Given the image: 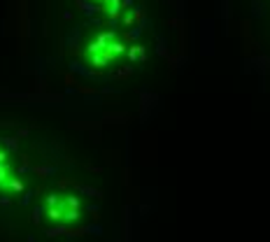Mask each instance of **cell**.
Instances as JSON below:
<instances>
[{"mask_svg": "<svg viewBox=\"0 0 270 242\" xmlns=\"http://www.w3.org/2000/svg\"><path fill=\"white\" fill-rule=\"evenodd\" d=\"M7 187L12 189V191H24V184H21L19 179H14V177H12L10 182H7Z\"/></svg>", "mask_w": 270, "mask_h": 242, "instance_id": "1", "label": "cell"}]
</instances>
